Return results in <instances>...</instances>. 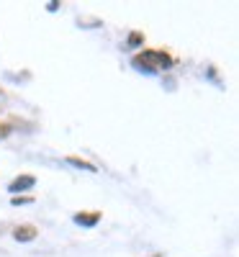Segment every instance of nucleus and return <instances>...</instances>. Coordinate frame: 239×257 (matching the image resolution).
Instances as JSON below:
<instances>
[{"mask_svg": "<svg viewBox=\"0 0 239 257\" xmlns=\"http://www.w3.org/2000/svg\"><path fill=\"white\" fill-rule=\"evenodd\" d=\"M170 64H172V59L165 52H157V49H147V52L134 57V67L142 70V72H160V70H167Z\"/></svg>", "mask_w": 239, "mask_h": 257, "instance_id": "obj_1", "label": "nucleus"}, {"mask_svg": "<svg viewBox=\"0 0 239 257\" xmlns=\"http://www.w3.org/2000/svg\"><path fill=\"white\" fill-rule=\"evenodd\" d=\"M13 237H16L18 242H31V239L36 237V226H31V224H26V226H18V229L13 231Z\"/></svg>", "mask_w": 239, "mask_h": 257, "instance_id": "obj_2", "label": "nucleus"}, {"mask_svg": "<svg viewBox=\"0 0 239 257\" xmlns=\"http://www.w3.org/2000/svg\"><path fill=\"white\" fill-rule=\"evenodd\" d=\"M98 219H100V213H95V211H90V213H77V216H75V224H82V226H95V224H98Z\"/></svg>", "mask_w": 239, "mask_h": 257, "instance_id": "obj_3", "label": "nucleus"}, {"mask_svg": "<svg viewBox=\"0 0 239 257\" xmlns=\"http://www.w3.org/2000/svg\"><path fill=\"white\" fill-rule=\"evenodd\" d=\"M34 185V178L31 175H24V178H16L13 183H11V193H18V190H26V188H31Z\"/></svg>", "mask_w": 239, "mask_h": 257, "instance_id": "obj_4", "label": "nucleus"}, {"mask_svg": "<svg viewBox=\"0 0 239 257\" xmlns=\"http://www.w3.org/2000/svg\"><path fill=\"white\" fill-rule=\"evenodd\" d=\"M70 165H75V167H82V170H88V173H95V167H93L90 162H85V160H77V157H70Z\"/></svg>", "mask_w": 239, "mask_h": 257, "instance_id": "obj_5", "label": "nucleus"}, {"mask_svg": "<svg viewBox=\"0 0 239 257\" xmlns=\"http://www.w3.org/2000/svg\"><path fill=\"white\" fill-rule=\"evenodd\" d=\"M129 44H132V47H139V44H142V36H139V34H132V36H129Z\"/></svg>", "mask_w": 239, "mask_h": 257, "instance_id": "obj_6", "label": "nucleus"}, {"mask_svg": "<svg viewBox=\"0 0 239 257\" xmlns=\"http://www.w3.org/2000/svg\"><path fill=\"white\" fill-rule=\"evenodd\" d=\"M21 203H31V198H21V196H16V198H13V206H21Z\"/></svg>", "mask_w": 239, "mask_h": 257, "instance_id": "obj_7", "label": "nucleus"}, {"mask_svg": "<svg viewBox=\"0 0 239 257\" xmlns=\"http://www.w3.org/2000/svg\"><path fill=\"white\" fill-rule=\"evenodd\" d=\"M6 134H8V128H6V126H0V137H6Z\"/></svg>", "mask_w": 239, "mask_h": 257, "instance_id": "obj_8", "label": "nucleus"}]
</instances>
